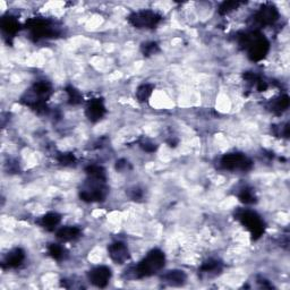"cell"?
<instances>
[{
	"label": "cell",
	"mask_w": 290,
	"mask_h": 290,
	"mask_svg": "<svg viewBox=\"0 0 290 290\" xmlns=\"http://www.w3.org/2000/svg\"><path fill=\"white\" fill-rule=\"evenodd\" d=\"M221 270V263L217 260H207L201 266L203 273H216Z\"/></svg>",
	"instance_id": "obj_23"
},
{
	"label": "cell",
	"mask_w": 290,
	"mask_h": 290,
	"mask_svg": "<svg viewBox=\"0 0 290 290\" xmlns=\"http://www.w3.org/2000/svg\"><path fill=\"white\" fill-rule=\"evenodd\" d=\"M60 221H62L60 214L56 212H49L41 218L40 221H39V224H40L41 227H44L45 230L52 231L55 230L57 225L60 223Z\"/></svg>",
	"instance_id": "obj_15"
},
{
	"label": "cell",
	"mask_w": 290,
	"mask_h": 290,
	"mask_svg": "<svg viewBox=\"0 0 290 290\" xmlns=\"http://www.w3.org/2000/svg\"><path fill=\"white\" fill-rule=\"evenodd\" d=\"M128 167V162L126 160L121 159V160H118L117 163H116V169L119 170V171H123L124 169H126Z\"/></svg>",
	"instance_id": "obj_30"
},
{
	"label": "cell",
	"mask_w": 290,
	"mask_h": 290,
	"mask_svg": "<svg viewBox=\"0 0 290 290\" xmlns=\"http://www.w3.org/2000/svg\"><path fill=\"white\" fill-rule=\"evenodd\" d=\"M238 199L244 204H254L256 202V196L253 189L244 188L239 192Z\"/></svg>",
	"instance_id": "obj_24"
},
{
	"label": "cell",
	"mask_w": 290,
	"mask_h": 290,
	"mask_svg": "<svg viewBox=\"0 0 290 290\" xmlns=\"http://www.w3.org/2000/svg\"><path fill=\"white\" fill-rule=\"evenodd\" d=\"M82 231L78 227H73V225H66V227L59 228L56 232L57 238L62 242H71L78 238L81 236Z\"/></svg>",
	"instance_id": "obj_13"
},
{
	"label": "cell",
	"mask_w": 290,
	"mask_h": 290,
	"mask_svg": "<svg viewBox=\"0 0 290 290\" xmlns=\"http://www.w3.org/2000/svg\"><path fill=\"white\" fill-rule=\"evenodd\" d=\"M162 279L166 282H168L169 285L180 286L186 281V279H187V275H186V273L184 271L171 270V271H168L166 274H163Z\"/></svg>",
	"instance_id": "obj_16"
},
{
	"label": "cell",
	"mask_w": 290,
	"mask_h": 290,
	"mask_svg": "<svg viewBox=\"0 0 290 290\" xmlns=\"http://www.w3.org/2000/svg\"><path fill=\"white\" fill-rule=\"evenodd\" d=\"M48 252L49 255L52 257L53 260L56 261H63L66 256V252L65 248L63 246H60L59 244H50L48 247Z\"/></svg>",
	"instance_id": "obj_22"
},
{
	"label": "cell",
	"mask_w": 290,
	"mask_h": 290,
	"mask_svg": "<svg viewBox=\"0 0 290 290\" xmlns=\"http://www.w3.org/2000/svg\"><path fill=\"white\" fill-rule=\"evenodd\" d=\"M153 89H155V87L151 84H143L137 89L136 91V98L139 102H146L150 99V96L152 95Z\"/></svg>",
	"instance_id": "obj_21"
},
{
	"label": "cell",
	"mask_w": 290,
	"mask_h": 290,
	"mask_svg": "<svg viewBox=\"0 0 290 290\" xmlns=\"http://www.w3.org/2000/svg\"><path fill=\"white\" fill-rule=\"evenodd\" d=\"M139 146L144 150L145 152H149V153H153L156 151L157 149V145L156 144V143H153L150 141V139H142L141 142H139Z\"/></svg>",
	"instance_id": "obj_28"
},
{
	"label": "cell",
	"mask_w": 290,
	"mask_h": 290,
	"mask_svg": "<svg viewBox=\"0 0 290 290\" xmlns=\"http://www.w3.org/2000/svg\"><path fill=\"white\" fill-rule=\"evenodd\" d=\"M142 51L144 56H152L159 51V45L156 42H148V44L143 45Z\"/></svg>",
	"instance_id": "obj_26"
},
{
	"label": "cell",
	"mask_w": 290,
	"mask_h": 290,
	"mask_svg": "<svg viewBox=\"0 0 290 290\" xmlns=\"http://www.w3.org/2000/svg\"><path fill=\"white\" fill-rule=\"evenodd\" d=\"M1 28L6 34L14 35L20 30V23L17 22L16 19H14L12 16H5L1 20Z\"/></svg>",
	"instance_id": "obj_17"
},
{
	"label": "cell",
	"mask_w": 290,
	"mask_h": 290,
	"mask_svg": "<svg viewBox=\"0 0 290 290\" xmlns=\"http://www.w3.org/2000/svg\"><path fill=\"white\" fill-rule=\"evenodd\" d=\"M32 94L37 96V98L46 101L52 94V87L49 82L45 81H39L33 85L32 88Z\"/></svg>",
	"instance_id": "obj_14"
},
{
	"label": "cell",
	"mask_w": 290,
	"mask_h": 290,
	"mask_svg": "<svg viewBox=\"0 0 290 290\" xmlns=\"http://www.w3.org/2000/svg\"><path fill=\"white\" fill-rule=\"evenodd\" d=\"M112 268L106 266H99L93 268L88 273V278L92 285L98 288H105L108 286L112 279Z\"/></svg>",
	"instance_id": "obj_9"
},
{
	"label": "cell",
	"mask_w": 290,
	"mask_h": 290,
	"mask_svg": "<svg viewBox=\"0 0 290 290\" xmlns=\"http://www.w3.org/2000/svg\"><path fill=\"white\" fill-rule=\"evenodd\" d=\"M166 264V255L162 250L152 249L144 259L133 268V278L143 279L161 271Z\"/></svg>",
	"instance_id": "obj_2"
},
{
	"label": "cell",
	"mask_w": 290,
	"mask_h": 290,
	"mask_svg": "<svg viewBox=\"0 0 290 290\" xmlns=\"http://www.w3.org/2000/svg\"><path fill=\"white\" fill-rule=\"evenodd\" d=\"M57 160L63 166H71V164L75 163V156L71 153H62L57 157Z\"/></svg>",
	"instance_id": "obj_27"
},
{
	"label": "cell",
	"mask_w": 290,
	"mask_h": 290,
	"mask_svg": "<svg viewBox=\"0 0 290 290\" xmlns=\"http://www.w3.org/2000/svg\"><path fill=\"white\" fill-rule=\"evenodd\" d=\"M221 167L225 170L247 171L253 166V162L243 153H228L220 161Z\"/></svg>",
	"instance_id": "obj_7"
},
{
	"label": "cell",
	"mask_w": 290,
	"mask_h": 290,
	"mask_svg": "<svg viewBox=\"0 0 290 290\" xmlns=\"http://www.w3.org/2000/svg\"><path fill=\"white\" fill-rule=\"evenodd\" d=\"M289 103H290L289 96L285 94V95H281L280 98L275 99L273 102H271L270 108L273 112L281 113L289 108Z\"/></svg>",
	"instance_id": "obj_19"
},
{
	"label": "cell",
	"mask_w": 290,
	"mask_h": 290,
	"mask_svg": "<svg viewBox=\"0 0 290 290\" xmlns=\"http://www.w3.org/2000/svg\"><path fill=\"white\" fill-rule=\"evenodd\" d=\"M66 93L68 96V103H69V105L77 106L83 102V95H82V93L78 91L77 89L71 87V85L66 88Z\"/></svg>",
	"instance_id": "obj_20"
},
{
	"label": "cell",
	"mask_w": 290,
	"mask_h": 290,
	"mask_svg": "<svg viewBox=\"0 0 290 290\" xmlns=\"http://www.w3.org/2000/svg\"><path fill=\"white\" fill-rule=\"evenodd\" d=\"M26 28L31 31V37L35 41L42 39H51L58 35V30L50 21L45 19H32L26 23Z\"/></svg>",
	"instance_id": "obj_5"
},
{
	"label": "cell",
	"mask_w": 290,
	"mask_h": 290,
	"mask_svg": "<svg viewBox=\"0 0 290 290\" xmlns=\"http://www.w3.org/2000/svg\"><path fill=\"white\" fill-rule=\"evenodd\" d=\"M279 19V12L277 7L272 3H264L254 15L255 24L260 26H268L277 22Z\"/></svg>",
	"instance_id": "obj_8"
},
{
	"label": "cell",
	"mask_w": 290,
	"mask_h": 290,
	"mask_svg": "<svg viewBox=\"0 0 290 290\" xmlns=\"http://www.w3.org/2000/svg\"><path fill=\"white\" fill-rule=\"evenodd\" d=\"M105 182L106 181L89 178V181L85 182L82 191H80V198L82 201L88 203L105 201L108 195V187Z\"/></svg>",
	"instance_id": "obj_3"
},
{
	"label": "cell",
	"mask_w": 290,
	"mask_h": 290,
	"mask_svg": "<svg viewBox=\"0 0 290 290\" xmlns=\"http://www.w3.org/2000/svg\"><path fill=\"white\" fill-rule=\"evenodd\" d=\"M242 3L243 2H239V1H224V2H223V5H221L219 8L220 15H227V14L231 13L232 10L237 9L238 7L242 5Z\"/></svg>",
	"instance_id": "obj_25"
},
{
	"label": "cell",
	"mask_w": 290,
	"mask_h": 290,
	"mask_svg": "<svg viewBox=\"0 0 290 290\" xmlns=\"http://www.w3.org/2000/svg\"><path fill=\"white\" fill-rule=\"evenodd\" d=\"M237 219L249 231L253 239L256 241L261 236H263L264 230H266V224H264L262 218L256 212L250 210H241L237 212Z\"/></svg>",
	"instance_id": "obj_4"
},
{
	"label": "cell",
	"mask_w": 290,
	"mask_h": 290,
	"mask_svg": "<svg viewBox=\"0 0 290 290\" xmlns=\"http://www.w3.org/2000/svg\"><path fill=\"white\" fill-rule=\"evenodd\" d=\"M108 255L116 264H124L130 260V250L123 242H114L108 247Z\"/></svg>",
	"instance_id": "obj_10"
},
{
	"label": "cell",
	"mask_w": 290,
	"mask_h": 290,
	"mask_svg": "<svg viewBox=\"0 0 290 290\" xmlns=\"http://www.w3.org/2000/svg\"><path fill=\"white\" fill-rule=\"evenodd\" d=\"M25 260V252L22 248H15L7 254L2 262L3 268H19Z\"/></svg>",
	"instance_id": "obj_12"
},
{
	"label": "cell",
	"mask_w": 290,
	"mask_h": 290,
	"mask_svg": "<svg viewBox=\"0 0 290 290\" xmlns=\"http://www.w3.org/2000/svg\"><path fill=\"white\" fill-rule=\"evenodd\" d=\"M130 196L132 200H134V201H138V200H141L143 198V193L141 189L134 188V189H132V193L130 194Z\"/></svg>",
	"instance_id": "obj_29"
},
{
	"label": "cell",
	"mask_w": 290,
	"mask_h": 290,
	"mask_svg": "<svg viewBox=\"0 0 290 290\" xmlns=\"http://www.w3.org/2000/svg\"><path fill=\"white\" fill-rule=\"evenodd\" d=\"M106 106L101 99H93L88 103L87 108H85V114L89 118V120L93 121H99L102 119L103 116L106 114Z\"/></svg>",
	"instance_id": "obj_11"
},
{
	"label": "cell",
	"mask_w": 290,
	"mask_h": 290,
	"mask_svg": "<svg viewBox=\"0 0 290 290\" xmlns=\"http://www.w3.org/2000/svg\"><path fill=\"white\" fill-rule=\"evenodd\" d=\"M85 173L88 174V176L89 178L98 179V180L102 181L107 180V174L105 168L98 166V164H89V166L85 168Z\"/></svg>",
	"instance_id": "obj_18"
},
{
	"label": "cell",
	"mask_w": 290,
	"mask_h": 290,
	"mask_svg": "<svg viewBox=\"0 0 290 290\" xmlns=\"http://www.w3.org/2000/svg\"><path fill=\"white\" fill-rule=\"evenodd\" d=\"M162 17L153 10H139L130 16V23L136 28H153L156 27Z\"/></svg>",
	"instance_id": "obj_6"
},
{
	"label": "cell",
	"mask_w": 290,
	"mask_h": 290,
	"mask_svg": "<svg viewBox=\"0 0 290 290\" xmlns=\"http://www.w3.org/2000/svg\"><path fill=\"white\" fill-rule=\"evenodd\" d=\"M239 44L247 50L248 57L253 62H260L264 59L270 50V44L260 32L254 31L250 33H243L239 37Z\"/></svg>",
	"instance_id": "obj_1"
}]
</instances>
